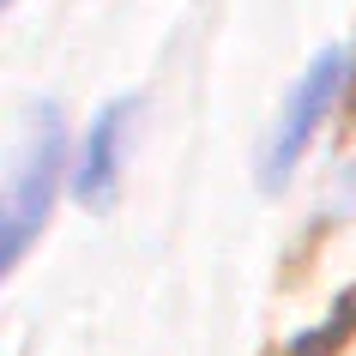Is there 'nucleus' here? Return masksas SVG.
Wrapping results in <instances>:
<instances>
[{
    "label": "nucleus",
    "instance_id": "obj_1",
    "mask_svg": "<svg viewBox=\"0 0 356 356\" xmlns=\"http://www.w3.org/2000/svg\"><path fill=\"white\" fill-rule=\"evenodd\" d=\"M350 79H356V42H326V49L302 67V79L290 85L278 121H272V133H266V151H260V188L266 193H278L302 169V157L314 151L320 127L338 115Z\"/></svg>",
    "mask_w": 356,
    "mask_h": 356
},
{
    "label": "nucleus",
    "instance_id": "obj_2",
    "mask_svg": "<svg viewBox=\"0 0 356 356\" xmlns=\"http://www.w3.org/2000/svg\"><path fill=\"white\" fill-rule=\"evenodd\" d=\"M67 127H60V109H42L37 115V133H31V145L24 157L13 163L6 175V188H0V284L6 272L24 260V248L42 236L49 224V211H55L60 188H67Z\"/></svg>",
    "mask_w": 356,
    "mask_h": 356
},
{
    "label": "nucleus",
    "instance_id": "obj_3",
    "mask_svg": "<svg viewBox=\"0 0 356 356\" xmlns=\"http://www.w3.org/2000/svg\"><path fill=\"white\" fill-rule=\"evenodd\" d=\"M133 115H139V97H115L91 115L85 127V145H79L73 169H67V188H73L79 206L91 211H109L115 193H121V157H127V133H133Z\"/></svg>",
    "mask_w": 356,
    "mask_h": 356
},
{
    "label": "nucleus",
    "instance_id": "obj_4",
    "mask_svg": "<svg viewBox=\"0 0 356 356\" xmlns=\"http://www.w3.org/2000/svg\"><path fill=\"white\" fill-rule=\"evenodd\" d=\"M6 6H19V0H0V13H6Z\"/></svg>",
    "mask_w": 356,
    "mask_h": 356
}]
</instances>
